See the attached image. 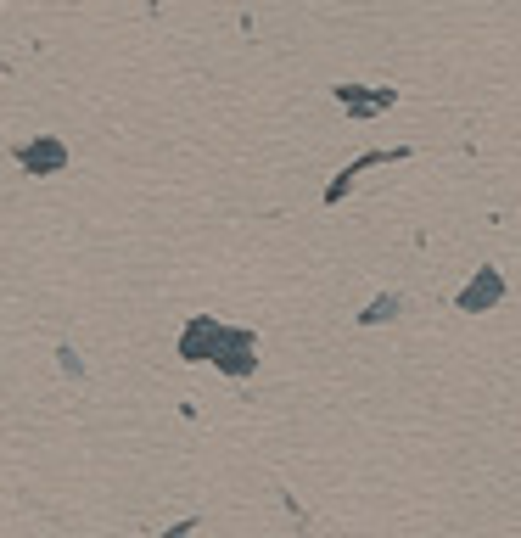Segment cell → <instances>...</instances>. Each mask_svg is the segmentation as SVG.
I'll return each instance as SVG.
<instances>
[{"mask_svg": "<svg viewBox=\"0 0 521 538\" xmlns=\"http://www.w3.org/2000/svg\"><path fill=\"white\" fill-rule=\"evenodd\" d=\"M258 342L253 331H236V326H219V342H213V365L225 370V376H253L258 365Z\"/></svg>", "mask_w": 521, "mask_h": 538, "instance_id": "obj_1", "label": "cell"}, {"mask_svg": "<svg viewBox=\"0 0 521 538\" xmlns=\"http://www.w3.org/2000/svg\"><path fill=\"white\" fill-rule=\"evenodd\" d=\"M493 303H505V275L499 269H477V281L460 292V314H482Z\"/></svg>", "mask_w": 521, "mask_h": 538, "instance_id": "obj_2", "label": "cell"}, {"mask_svg": "<svg viewBox=\"0 0 521 538\" xmlns=\"http://www.w3.org/2000/svg\"><path fill=\"white\" fill-rule=\"evenodd\" d=\"M213 342H219V320H213V314H197V320L180 331V359H191V365H197V359H213Z\"/></svg>", "mask_w": 521, "mask_h": 538, "instance_id": "obj_3", "label": "cell"}, {"mask_svg": "<svg viewBox=\"0 0 521 538\" xmlns=\"http://www.w3.org/2000/svg\"><path fill=\"white\" fill-rule=\"evenodd\" d=\"M398 314H404V298H398V292H381V298L359 314V326H381V320H398Z\"/></svg>", "mask_w": 521, "mask_h": 538, "instance_id": "obj_4", "label": "cell"}, {"mask_svg": "<svg viewBox=\"0 0 521 538\" xmlns=\"http://www.w3.org/2000/svg\"><path fill=\"white\" fill-rule=\"evenodd\" d=\"M23 163L40 174V169H57V163H68V152H62V146H34V152H23Z\"/></svg>", "mask_w": 521, "mask_h": 538, "instance_id": "obj_5", "label": "cell"}, {"mask_svg": "<svg viewBox=\"0 0 521 538\" xmlns=\"http://www.w3.org/2000/svg\"><path fill=\"white\" fill-rule=\"evenodd\" d=\"M57 359H62V370H68V376H79V359H73V348H68V342L57 348Z\"/></svg>", "mask_w": 521, "mask_h": 538, "instance_id": "obj_6", "label": "cell"}, {"mask_svg": "<svg viewBox=\"0 0 521 538\" xmlns=\"http://www.w3.org/2000/svg\"><path fill=\"white\" fill-rule=\"evenodd\" d=\"M185 533H197V516H185V522H174L163 538H185Z\"/></svg>", "mask_w": 521, "mask_h": 538, "instance_id": "obj_7", "label": "cell"}]
</instances>
